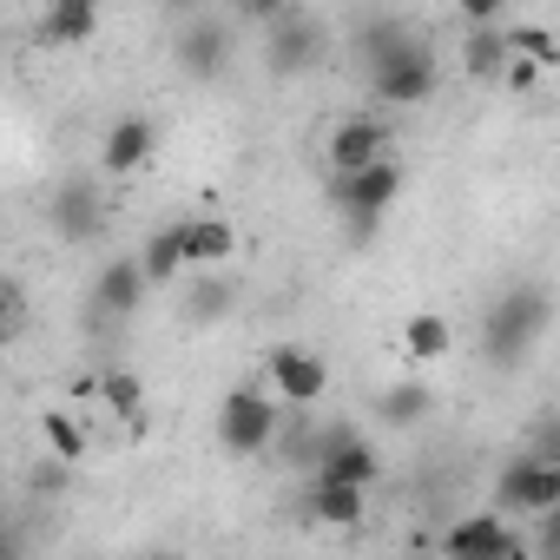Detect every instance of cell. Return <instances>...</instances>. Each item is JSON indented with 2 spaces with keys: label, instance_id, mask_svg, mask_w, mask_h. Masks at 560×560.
<instances>
[{
  "label": "cell",
  "instance_id": "1",
  "mask_svg": "<svg viewBox=\"0 0 560 560\" xmlns=\"http://www.w3.org/2000/svg\"><path fill=\"white\" fill-rule=\"evenodd\" d=\"M357 54H363V67H370V93H376L383 106H422V100L435 93V60H429V47L409 40L396 21L363 27V34H357Z\"/></svg>",
  "mask_w": 560,
  "mask_h": 560
},
{
  "label": "cell",
  "instance_id": "2",
  "mask_svg": "<svg viewBox=\"0 0 560 560\" xmlns=\"http://www.w3.org/2000/svg\"><path fill=\"white\" fill-rule=\"evenodd\" d=\"M547 324H553V298H547L540 284L501 291V298L488 304V317H481V363H488V370H521V363L540 350Z\"/></svg>",
  "mask_w": 560,
  "mask_h": 560
},
{
  "label": "cell",
  "instance_id": "3",
  "mask_svg": "<svg viewBox=\"0 0 560 560\" xmlns=\"http://www.w3.org/2000/svg\"><path fill=\"white\" fill-rule=\"evenodd\" d=\"M277 429H284V402H277L270 383H237V389H224V402H218V416H211L218 448L237 455V462L264 455V448L277 442Z\"/></svg>",
  "mask_w": 560,
  "mask_h": 560
},
{
  "label": "cell",
  "instance_id": "4",
  "mask_svg": "<svg viewBox=\"0 0 560 560\" xmlns=\"http://www.w3.org/2000/svg\"><path fill=\"white\" fill-rule=\"evenodd\" d=\"M324 198H330V211L350 224V237L363 244V237H376L383 211L402 198V165H396V159H376V165H363V172H330Z\"/></svg>",
  "mask_w": 560,
  "mask_h": 560
},
{
  "label": "cell",
  "instance_id": "5",
  "mask_svg": "<svg viewBox=\"0 0 560 560\" xmlns=\"http://www.w3.org/2000/svg\"><path fill=\"white\" fill-rule=\"evenodd\" d=\"M494 508L501 514H547V508H560V455H540V448H527V455H514L501 475H494Z\"/></svg>",
  "mask_w": 560,
  "mask_h": 560
},
{
  "label": "cell",
  "instance_id": "6",
  "mask_svg": "<svg viewBox=\"0 0 560 560\" xmlns=\"http://www.w3.org/2000/svg\"><path fill=\"white\" fill-rule=\"evenodd\" d=\"M264 383L277 389V402H284V409H317L330 396V363L317 350H304V343H277L264 357Z\"/></svg>",
  "mask_w": 560,
  "mask_h": 560
},
{
  "label": "cell",
  "instance_id": "7",
  "mask_svg": "<svg viewBox=\"0 0 560 560\" xmlns=\"http://www.w3.org/2000/svg\"><path fill=\"white\" fill-rule=\"evenodd\" d=\"M442 553H455V560L527 553V534L514 527V514H501V508L488 501V508H475V514H462V521H448V527H442Z\"/></svg>",
  "mask_w": 560,
  "mask_h": 560
},
{
  "label": "cell",
  "instance_id": "8",
  "mask_svg": "<svg viewBox=\"0 0 560 560\" xmlns=\"http://www.w3.org/2000/svg\"><path fill=\"white\" fill-rule=\"evenodd\" d=\"M304 462H311V475H337V481H363V488H376V475H383L370 435H357V429H324Z\"/></svg>",
  "mask_w": 560,
  "mask_h": 560
},
{
  "label": "cell",
  "instance_id": "9",
  "mask_svg": "<svg viewBox=\"0 0 560 560\" xmlns=\"http://www.w3.org/2000/svg\"><path fill=\"white\" fill-rule=\"evenodd\" d=\"M389 126L383 119H370V113H350V119H337V132L324 139V159H330V172H363V165H376V159H389Z\"/></svg>",
  "mask_w": 560,
  "mask_h": 560
},
{
  "label": "cell",
  "instance_id": "10",
  "mask_svg": "<svg viewBox=\"0 0 560 560\" xmlns=\"http://www.w3.org/2000/svg\"><path fill=\"white\" fill-rule=\"evenodd\" d=\"M152 152H159V126H152L145 113H126V119H113L106 139H100V172H106V178H132V172L152 165Z\"/></svg>",
  "mask_w": 560,
  "mask_h": 560
},
{
  "label": "cell",
  "instance_id": "11",
  "mask_svg": "<svg viewBox=\"0 0 560 560\" xmlns=\"http://www.w3.org/2000/svg\"><path fill=\"white\" fill-rule=\"evenodd\" d=\"M317 27L311 21H291V14H277L270 27H264V73L270 80H298V73H311L317 67Z\"/></svg>",
  "mask_w": 560,
  "mask_h": 560
},
{
  "label": "cell",
  "instance_id": "12",
  "mask_svg": "<svg viewBox=\"0 0 560 560\" xmlns=\"http://www.w3.org/2000/svg\"><path fill=\"white\" fill-rule=\"evenodd\" d=\"M152 298V277H145V264L139 257H113L100 277H93V317H113V324H126V317H139V304Z\"/></svg>",
  "mask_w": 560,
  "mask_h": 560
},
{
  "label": "cell",
  "instance_id": "13",
  "mask_svg": "<svg viewBox=\"0 0 560 560\" xmlns=\"http://www.w3.org/2000/svg\"><path fill=\"white\" fill-rule=\"evenodd\" d=\"M54 231H60L67 244L106 237V191H100L93 178H67V185L54 191Z\"/></svg>",
  "mask_w": 560,
  "mask_h": 560
},
{
  "label": "cell",
  "instance_id": "14",
  "mask_svg": "<svg viewBox=\"0 0 560 560\" xmlns=\"http://www.w3.org/2000/svg\"><path fill=\"white\" fill-rule=\"evenodd\" d=\"M304 508H311L324 527H357V521L370 514V488H363V481H337V475H311Z\"/></svg>",
  "mask_w": 560,
  "mask_h": 560
},
{
  "label": "cell",
  "instance_id": "15",
  "mask_svg": "<svg viewBox=\"0 0 560 560\" xmlns=\"http://www.w3.org/2000/svg\"><path fill=\"white\" fill-rule=\"evenodd\" d=\"M178 67H185L191 80H218V73L231 67V34H224L218 21H191V27L178 34Z\"/></svg>",
  "mask_w": 560,
  "mask_h": 560
},
{
  "label": "cell",
  "instance_id": "16",
  "mask_svg": "<svg viewBox=\"0 0 560 560\" xmlns=\"http://www.w3.org/2000/svg\"><path fill=\"white\" fill-rule=\"evenodd\" d=\"M237 257V224L231 218H185V264L191 270H224Z\"/></svg>",
  "mask_w": 560,
  "mask_h": 560
},
{
  "label": "cell",
  "instance_id": "17",
  "mask_svg": "<svg viewBox=\"0 0 560 560\" xmlns=\"http://www.w3.org/2000/svg\"><path fill=\"white\" fill-rule=\"evenodd\" d=\"M93 34H100V0H47V14H40L47 47H86Z\"/></svg>",
  "mask_w": 560,
  "mask_h": 560
},
{
  "label": "cell",
  "instance_id": "18",
  "mask_svg": "<svg viewBox=\"0 0 560 560\" xmlns=\"http://www.w3.org/2000/svg\"><path fill=\"white\" fill-rule=\"evenodd\" d=\"M508 60H514V40H508L494 21H488V27H475V34H468V47H462V67H468V80H481V86H501Z\"/></svg>",
  "mask_w": 560,
  "mask_h": 560
},
{
  "label": "cell",
  "instance_id": "19",
  "mask_svg": "<svg viewBox=\"0 0 560 560\" xmlns=\"http://www.w3.org/2000/svg\"><path fill=\"white\" fill-rule=\"evenodd\" d=\"M139 264H145V277H152V291L178 284V277L191 270V264H185V224H165V231H152V237L139 244Z\"/></svg>",
  "mask_w": 560,
  "mask_h": 560
},
{
  "label": "cell",
  "instance_id": "20",
  "mask_svg": "<svg viewBox=\"0 0 560 560\" xmlns=\"http://www.w3.org/2000/svg\"><path fill=\"white\" fill-rule=\"evenodd\" d=\"M448 350H455V330H448L442 311H416V317L402 324V357H409V363H442Z\"/></svg>",
  "mask_w": 560,
  "mask_h": 560
},
{
  "label": "cell",
  "instance_id": "21",
  "mask_svg": "<svg viewBox=\"0 0 560 560\" xmlns=\"http://www.w3.org/2000/svg\"><path fill=\"white\" fill-rule=\"evenodd\" d=\"M100 402L126 422V429H145V383L132 370H100Z\"/></svg>",
  "mask_w": 560,
  "mask_h": 560
},
{
  "label": "cell",
  "instance_id": "22",
  "mask_svg": "<svg viewBox=\"0 0 560 560\" xmlns=\"http://www.w3.org/2000/svg\"><path fill=\"white\" fill-rule=\"evenodd\" d=\"M429 409H435L429 383H396V389H383V402H376V416H383L389 429H416Z\"/></svg>",
  "mask_w": 560,
  "mask_h": 560
},
{
  "label": "cell",
  "instance_id": "23",
  "mask_svg": "<svg viewBox=\"0 0 560 560\" xmlns=\"http://www.w3.org/2000/svg\"><path fill=\"white\" fill-rule=\"evenodd\" d=\"M224 311H231V284L211 277V270H198V284L185 291V324H218Z\"/></svg>",
  "mask_w": 560,
  "mask_h": 560
},
{
  "label": "cell",
  "instance_id": "24",
  "mask_svg": "<svg viewBox=\"0 0 560 560\" xmlns=\"http://www.w3.org/2000/svg\"><path fill=\"white\" fill-rule=\"evenodd\" d=\"M40 435H47V448H54L60 462H86V429H80L67 409H47V416H40Z\"/></svg>",
  "mask_w": 560,
  "mask_h": 560
},
{
  "label": "cell",
  "instance_id": "25",
  "mask_svg": "<svg viewBox=\"0 0 560 560\" xmlns=\"http://www.w3.org/2000/svg\"><path fill=\"white\" fill-rule=\"evenodd\" d=\"M540 73H547V60L514 54V60H508V73H501V86H508V93H534V86H540Z\"/></svg>",
  "mask_w": 560,
  "mask_h": 560
},
{
  "label": "cell",
  "instance_id": "26",
  "mask_svg": "<svg viewBox=\"0 0 560 560\" xmlns=\"http://www.w3.org/2000/svg\"><path fill=\"white\" fill-rule=\"evenodd\" d=\"M508 40H514V54H534V60H553V54H560V47H553V34H547V27H514V34H508Z\"/></svg>",
  "mask_w": 560,
  "mask_h": 560
},
{
  "label": "cell",
  "instance_id": "27",
  "mask_svg": "<svg viewBox=\"0 0 560 560\" xmlns=\"http://www.w3.org/2000/svg\"><path fill=\"white\" fill-rule=\"evenodd\" d=\"M534 547H540V553H560V508L534 514Z\"/></svg>",
  "mask_w": 560,
  "mask_h": 560
},
{
  "label": "cell",
  "instance_id": "28",
  "mask_svg": "<svg viewBox=\"0 0 560 560\" xmlns=\"http://www.w3.org/2000/svg\"><path fill=\"white\" fill-rule=\"evenodd\" d=\"M455 8H462V21H468V27H488V21H501L508 0H455Z\"/></svg>",
  "mask_w": 560,
  "mask_h": 560
},
{
  "label": "cell",
  "instance_id": "29",
  "mask_svg": "<svg viewBox=\"0 0 560 560\" xmlns=\"http://www.w3.org/2000/svg\"><path fill=\"white\" fill-rule=\"evenodd\" d=\"M284 8H291V0H237V14H244V21H264V27L284 14Z\"/></svg>",
  "mask_w": 560,
  "mask_h": 560
},
{
  "label": "cell",
  "instance_id": "30",
  "mask_svg": "<svg viewBox=\"0 0 560 560\" xmlns=\"http://www.w3.org/2000/svg\"><path fill=\"white\" fill-rule=\"evenodd\" d=\"M165 8H178V14H185V8H198V0H165Z\"/></svg>",
  "mask_w": 560,
  "mask_h": 560
}]
</instances>
